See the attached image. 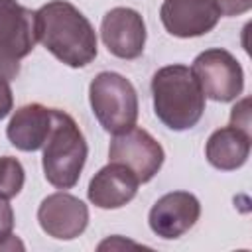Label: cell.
<instances>
[{
	"label": "cell",
	"mask_w": 252,
	"mask_h": 252,
	"mask_svg": "<svg viewBox=\"0 0 252 252\" xmlns=\"http://www.w3.org/2000/svg\"><path fill=\"white\" fill-rule=\"evenodd\" d=\"M35 35L55 59L73 69L93 63L98 53L93 24L67 0H51L35 10Z\"/></svg>",
	"instance_id": "1"
},
{
	"label": "cell",
	"mask_w": 252,
	"mask_h": 252,
	"mask_svg": "<svg viewBox=\"0 0 252 252\" xmlns=\"http://www.w3.org/2000/svg\"><path fill=\"white\" fill-rule=\"evenodd\" d=\"M152 100L158 120L173 132L191 130L205 112V94L191 69L165 65L152 77Z\"/></svg>",
	"instance_id": "2"
},
{
	"label": "cell",
	"mask_w": 252,
	"mask_h": 252,
	"mask_svg": "<svg viewBox=\"0 0 252 252\" xmlns=\"http://www.w3.org/2000/svg\"><path fill=\"white\" fill-rule=\"evenodd\" d=\"M89 156L87 140L71 114L51 108V130L43 144L41 167L47 183L57 189H73Z\"/></svg>",
	"instance_id": "3"
},
{
	"label": "cell",
	"mask_w": 252,
	"mask_h": 252,
	"mask_svg": "<svg viewBox=\"0 0 252 252\" xmlns=\"http://www.w3.org/2000/svg\"><path fill=\"white\" fill-rule=\"evenodd\" d=\"M89 102L93 114L106 132L120 134L136 126L138 93L124 75L100 71L89 85Z\"/></svg>",
	"instance_id": "4"
},
{
	"label": "cell",
	"mask_w": 252,
	"mask_h": 252,
	"mask_svg": "<svg viewBox=\"0 0 252 252\" xmlns=\"http://www.w3.org/2000/svg\"><path fill=\"white\" fill-rule=\"evenodd\" d=\"M205 98L215 102H232L244 91V71L238 59L222 49L211 47L201 51L189 67Z\"/></svg>",
	"instance_id": "5"
},
{
	"label": "cell",
	"mask_w": 252,
	"mask_h": 252,
	"mask_svg": "<svg viewBox=\"0 0 252 252\" xmlns=\"http://www.w3.org/2000/svg\"><path fill=\"white\" fill-rule=\"evenodd\" d=\"M108 159L126 165L140 183H148L161 169L165 152L148 130L132 126L126 132L112 134Z\"/></svg>",
	"instance_id": "6"
},
{
	"label": "cell",
	"mask_w": 252,
	"mask_h": 252,
	"mask_svg": "<svg viewBox=\"0 0 252 252\" xmlns=\"http://www.w3.org/2000/svg\"><path fill=\"white\" fill-rule=\"evenodd\" d=\"M146 22L134 8L116 6L102 16L100 37L108 53L118 59H138L146 47Z\"/></svg>",
	"instance_id": "7"
},
{
	"label": "cell",
	"mask_w": 252,
	"mask_h": 252,
	"mask_svg": "<svg viewBox=\"0 0 252 252\" xmlns=\"http://www.w3.org/2000/svg\"><path fill=\"white\" fill-rule=\"evenodd\" d=\"M37 222L47 236L57 240H73L81 236L89 224V207L79 197L57 191L39 203Z\"/></svg>",
	"instance_id": "8"
},
{
	"label": "cell",
	"mask_w": 252,
	"mask_h": 252,
	"mask_svg": "<svg viewBox=\"0 0 252 252\" xmlns=\"http://www.w3.org/2000/svg\"><path fill=\"white\" fill-rule=\"evenodd\" d=\"M201 217V203L189 191H171L161 195L148 215L152 232L163 240H175L195 226Z\"/></svg>",
	"instance_id": "9"
},
{
	"label": "cell",
	"mask_w": 252,
	"mask_h": 252,
	"mask_svg": "<svg viewBox=\"0 0 252 252\" xmlns=\"http://www.w3.org/2000/svg\"><path fill=\"white\" fill-rule=\"evenodd\" d=\"M220 10L215 0H163L159 20L175 37H199L217 28Z\"/></svg>",
	"instance_id": "10"
},
{
	"label": "cell",
	"mask_w": 252,
	"mask_h": 252,
	"mask_svg": "<svg viewBox=\"0 0 252 252\" xmlns=\"http://www.w3.org/2000/svg\"><path fill=\"white\" fill-rule=\"evenodd\" d=\"M138 185V177L126 165L110 161L91 177L87 197L98 209H120L136 197Z\"/></svg>",
	"instance_id": "11"
},
{
	"label": "cell",
	"mask_w": 252,
	"mask_h": 252,
	"mask_svg": "<svg viewBox=\"0 0 252 252\" xmlns=\"http://www.w3.org/2000/svg\"><path fill=\"white\" fill-rule=\"evenodd\" d=\"M35 43V12L18 0H0V49L20 61Z\"/></svg>",
	"instance_id": "12"
},
{
	"label": "cell",
	"mask_w": 252,
	"mask_h": 252,
	"mask_svg": "<svg viewBox=\"0 0 252 252\" xmlns=\"http://www.w3.org/2000/svg\"><path fill=\"white\" fill-rule=\"evenodd\" d=\"M49 130H51V108L39 102H30L20 106L12 114L6 126V138L20 152H37L43 148Z\"/></svg>",
	"instance_id": "13"
},
{
	"label": "cell",
	"mask_w": 252,
	"mask_h": 252,
	"mask_svg": "<svg viewBox=\"0 0 252 252\" xmlns=\"http://www.w3.org/2000/svg\"><path fill=\"white\" fill-rule=\"evenodd\" d=\"M250 132L232 124L215 130L205 144L207 161L220 171H234L242 167L250 156Z\"/></svg>",
	"instance_id": "14"
},
{
	"label": "cell",
	"mask_w": 252,
	"mask_h": 252,
	"mask_svg": "<svg viewBox=\"0 0 252 252\" xmlns=\"http://www.w3.org/2000/svg\"><path fill=\"white\" fill-rule=\"evenodd\" d=\"M26 183V171L18 158L2 156L0 158V199H14Z\"/></svg>",
	"instance_id": "15"
},
{
	"label": "cell",
	"mask_w": 252,
	"mask_h": 252,
	"mask_svg": "<svg viewBox=\"0 0 252 252\" xmlns=\"http://www.w3.org/2000/svg\"><path fill=\"white\" fill-rule=\"evenodd\" d=\"M24 248V244L14 236V209L6 199H0V250Z\"/></svg>",
	"instance_id": "16"
},
{
	"label": "cell",
	"mask_w": 252,
	"mask_h": 252,
	"mask_svg": "<svg viewBox=\"0 0 252 252\" xmlns=\"http://www.w3.org/2000/svg\"><path fill=\"white\" fill-rule=\"evenodd\" d=\"M248 104H250V98H242L240 102L234 104L232 112H230V124L244 130V132H250V110H248Z\"/></svg>",
	"instance_id": "17"
},
{
	"label": "cell",
	"mask_w": 252,
	"mask_h": 252,
	"mask_svg": "<svg viewBox=\"0 0 252 252\" xmlns=\"http://www.w3.org/2000/svg\"><path fill=\"white\" fill-rule=\"evenodd\" d=\"M222 16H240L252 8V0H215Z\"/></svg>",
	"instance_id": "18"
},
{
	"label": "cell",
	"mask_w": 252,
	"mask_h": 252,
	"mask_svg": "<svg viewBox=\"0 0 252 252\" xmlns=\"http://www.w3.org/2000/svg\"><path fill=\"white\" fill-rule=\"evenodd\" d=\"M12 108H14V94L10 81L0 75V120H4L12 112Z\"/></svg>",
	"instance_id": "19"
},
{
	"label": "cell",
	"mask_w": 252,
	"mask_h": 252,
	"mask_svg": "<svg viewBox=\"0 0 252 252\" xmlns=\"http://www.w3.org/2000/svg\"><path fill=\"white\" fill-rule=\"evenodd\" d=\"M0 75L6 77L8 81H12V79H16L20 75V61L10 57L2 49H0Z\"/></svg>",
	"instance_id": "20"
}]
</instances>
